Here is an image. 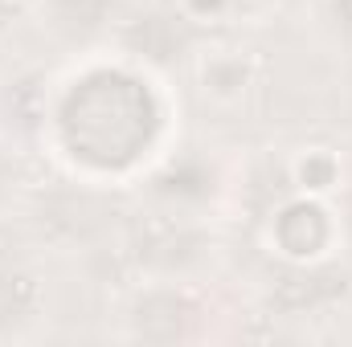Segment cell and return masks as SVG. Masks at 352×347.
Instances as JSON below:
<instances>
[{
  "label": "cell",
  "mask_w": 352,
  "mask_h": 347,
  "mask_svg": "<svg viewBox=\"0 0 352 347\" xmlns=\"http://www.w3.org/2000/svg\"><path fill=\"white\" fill-rule=\"evenodd\" d=\"M37 29L70 58L111 49L131 29L140 0H33Z\"/></svg>",
  "instance_id": "277c9868"
},
{
  "label": "cell",
  "mask_w": 352,
  "mask_h": 347,
  "mask_svg": "<svg viewBox=\"0 0 352 347\" xmlns=\"http://www.w3.org/2000/svg\"><path fill=\"white\" fill-rule=\"evenodd\" d=\"M50 319V286L25 261H0V344L33 339Z\"/></svg>",
  "instance_id": "5b68a950"
},
{
  "label": "cell",
  "mask_w": 352,
  "mask_h": 347,
  "mask_svg": "<svg viewBox=\"0 0 352 347\" xmlns=\"http://www.w3.org/2000/svg\"><path fill=\"white\" fill-rule=\"evenodd\" d=\"M37 135L74 184L131 188L176 147V94L119 45L78 53L41 90Z\"/></svg>",
  "instance_id": "6da1fadb"
},
{
  "label": "cell",
  "mask_w": 352,
  "mask_h": 347,
  "mask_svg": "<svg viewBox=\"0 0 352 347\" xmlns=\"http://www.w3.org/2000/svg\"><path fill=\"white\" fill-rule=\"evenodd\" d=\"M340 217L328 196L295 192L283 196L266 217V246L291 270H324L340 250Z\"/></svg>",
  "instance_id": "3957f363"
},
{
  "label": "cell",
  "mask_w": 352,
  "mask_h": 347,
  "mask_svg": "<svg viewBox=\"0 0 352 347\" xmlns=\"http://www.w3.org/2000/svg\"><path fill=\"white\" fill-rule=\"evenodd\" d=\"M213 302L192 278L148 274L123 298V335L140 344H192L209 339Z\"/></svg>",
  "instance_id": "7a4b0ae2"
},
{
  "label": "cell",
  "mask_w": 352,
  "mask_h": 347,
  "mask_svg": "<svg viewBox=\"0 0 352 347\" xmlns=\"http://www.w3.org/2000/svg\"><path fill=\"white\" fill-rule=\"evenodd\" d=\"M21 192H25L21 156H16V147L0 135V217H8V213L21 204Z\"/></svg>",
  "instance_id": "ba28073f"
},
{
  "label": "cell",
  "mask_w": 352,
  "mask_h": 347,
  "mask_svg": "<svg viewBox=\"0 0 352 347\" xmlns=\"http://www.w3.org/2000/svg\"><path fill=\"white\" fill-rule=\"evenodd\" d=\"M25 4H33V0H0V25H4V16H8L12 8H25Z\"/></svg>",
  "instance_id": "9c48e42d"
},
{
  "label": "cell",
  "mask_w": 352,
  "mask_h": 347,
  "mask_svg": "<svg viewBox=\"0 0 352 347\" xmlns=\"http://www.w3.org/2000/svg\"><path fill=\"white\" fill-rule=\"evenodd\" d=\"M311 16L332 49L352 53V0H311Z\"/></svg>",
  "instance_id": "52a82bcc"
},
{
  "label": "cell",
  "mask_w": 352,
  "mask_h": 347,
  "mask_svg": "<svg viewBox=\"0 0 352 347\" xmlns=\"http://www.w3.org/2000/svg\"><path fill=\"white\" fill-rule=\"evenodd\" d=\"M340 184V164L332 152L324 147H311L303 152L295 164H291V188L295 192H311V196H332Z\"/></svg>",
  "instance_id": "8992f818"
}]
</instances>
